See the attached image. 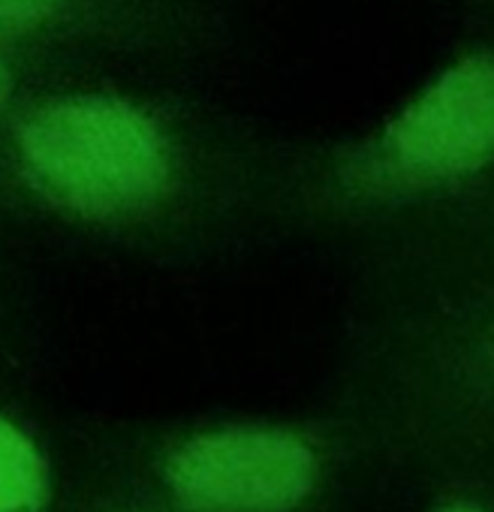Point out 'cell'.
I'll list each match as a JSON object with an SVG mask.
<instances>
[{"instance_id": "obj_1", "label": "cell", "mask_w": 494, "mask_h": 512, "mask_svg": "<svg viewBox=\"0 0 494 512\" xmlns=\"http://www.w3.org/2000/svg\"><path fill=\"white\" fill-rule=\"evenodd\" d=\"M22 154L49 196L88 214L142 208L169 178L154 121L112 97H73L40 109L22 130Z\"/></svg>"}, {"instance_id": "obj_2", "label": "cell", "mask_w": 494, "mask_h": 512, "mask_svg": "<svg viewBox=\"0 0 494 512\" xmlns=\"http://www.w3.org/2000/svg\"><path fill=\"white\" fill-rule=\"evenodd\" d=\"M166 473L193 512H287L308 497L317 461L293 434L226 428L184 443Z\"/></svg>"}, {"instance_id": "obj_3", "label": "cell", "mask_w": 494, "mask_h": 512, "mask_svg": "<svg viewBox=\"0 0 494 512\" xmlns=\"http://www.w3.org/2000/svg\"><path fill=\"white\" fill-rule=\"evenodd\" d=\"M386 148L422 178L464 175L494 160V58L446 70L392 121Z\"/></svg>"}, {"instance_id": "obj_4", "label": "cell", "mask_w": 494, "mask_h": 512, "mask_svg": "<svg viewBox=\"0 0 494 512\" xmlns=\"http://www.w3.org/2000/svg\"><path fill=\"white\" fill-rule=\"evenodd\" d=\"M46 497V470L31 440L0 419V512H37Z\"/></svg>"}, {"instance_id": "obj_5", "label": "cell", "mask_w": 494, "mask_h": 512, "mask_svg": "<svg viewBox=\"0 0 494 512\" xmlns=\"http://www.w3.org/2000/svg\"><path fill=\"white\" fill-rule=\"evenodd\" d=\"M58 0H0V34H13L43 22Z\"/></svg>"}, {"instance_id": "obj_6", "label": "cell", "mask_w": 494, "mask_h": 512, "mask_svg": "<svg viewBox=\"0 0 494 512\" xmlns=\"http://www.w3.org/2000/svg\"><path fill=\"white\" fill-rule=\"evenodd\" d=\"M7 94H10V73H7L4 61H0V103L7 100Z\"/></svg>"}, {"instance_id": "obj_7", "label": "cell", "mask_w": 494, "mask_h": 512, "mask_svg": "<svg viewBox=\"0 0 494 512\" xmlns=\"http://www.w3.org/2000/svg\"><path fill=\"white\" fill-rule=\"evenodd\" d=\"M440 512H482L479 506H473V503H449L446 509H440Z\"/></svg>"}]
</instances>
